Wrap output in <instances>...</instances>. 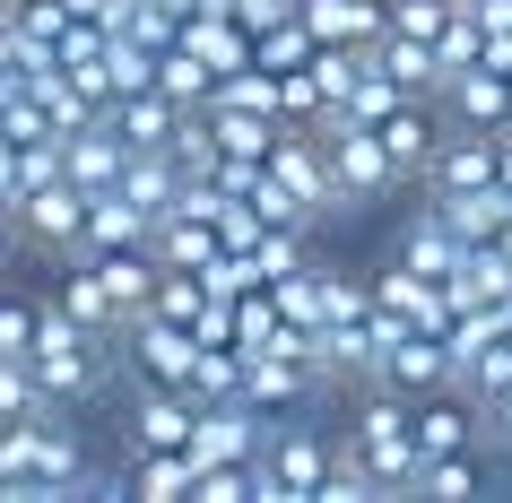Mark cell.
I'll use <instances>...</instances> for the list:
<instances>
[{"instance_id":"obj_7","label":"cell","mask_w":512,"mask_h":503,"mask_svg":"<svg viewBox=\"0 0 512 503\" xmlns=\"http://www.w3.org/2000/svg\"><path fill=\"white\" fill-rule=\"evenodd\" d=\"M270 469H278V495L287 503H313L322 495V477H330V460H339V434H313V425H278L270 417Z\"/></svg>"},{"instance_id":"obj_31","label":"cell","mask_w":512,"mask_h":503,"mask_svg":"<svg viewBox=\"0 0 512 503\" xmlns=\"http://www.w3.org/2000/svg\"><path fill=\"white\" fill-rule=\"evenodd\" d=\"M191 503H261V486H252V460H209Z\"/></svg>"},{"instance_id":"obj_9","label":"cell","mask_w":512,"mask_h":503,"mask_svg":"<svg viewBox=\"0 0 512 503\" xmlns=\"http://www.w3.org/2000/svg\"><path fill=\"white\" fill-rule=\"evenodd\" d=\"M495 148H504V131L443 122V148H434V165H426V183H417V191H486V183H495Z\"/></svg>"},{"instance_id":"obj_12","label":"cell","mask_w":512,"mask_h":503,"mask_svg":"<svg viewBox=\"0 0 512 503\" xmlns=\"http://www.w3.org/2000/svg\"><path fill=\"white\" fill-rule=\"evenodd\" d=\"M443 113L469 122V131H504V122H512V70H495V61L460 70V79L443 87Z\"/></svg>"},{"instance_id":"obj_25","label":"cell","mask_w":512,"mask_h":503,"mask_svg":"<svg viewBox=\"0 0 512 503\" xmlns=\"http://www.w3.org/2000/svg\"><path fill=\"white\" fill-rule=\"evenodd\" d=\"M53 399H44V373H35V356H0V425L18 417H44Z\"/></svg>"},{"instance_id":"obj_5","label":"cell","mask_w":512,"mask_h":503,"mask_svg":"<svg viewBox=\"0 0 512 503\" xmlns=\"http://www.w3.org/2000/svg\"><path fill=\"white\" fill-rule=\"evenodd\" d=\"M200 434V399L174 391V382H139L131 417H122V451H191Z\"/></svg>"},{"instance_id":"obj_24","label":"cell","mask_w":512,"mask_h":503,"mask_svg":"<svg viewBox=\"0 0 512 503\" xmlns=\"http://www.w3.org/2000/svg\"><path fill=\"white\" fill-rule=\"evenodd\" d=\"M157 87L174 96V105H209L217 70H209V53H191V44H165V53H157Z\"/></svg>"},{"instance_id":"obj_36","label":"cell","mask_w":512,"mask_h":503,"mask_svg":"<svg viewBox=\"0 0 512 503\" xmlns=\"http://www.w3.org/2000/svg\"><path fill=\"white\" fill-rule=\"evenodd\" d=\"M235 18L261 35V27H278V18H296V0H235Z\"/></svg>"},{"instance_id":"obj_34","label":"cell","mask_w":512,"mask_h":503,"mask_svg":"<svg viewBox=\"0 0 512 503\" xmlns=\"http://www.w3.org/2000/svg\"><path fill=\"white\" fill-rule=\"evenodd\" d=\"M374 313V278H348V269H330V321H356Z\"/></svg>"},{"instance_id":"obj_37","label":"cell","mask_w":512,"mask_h":503,"mask_svg":"<svg viewBox=\"0 0 512 503\" xmlns=\"http://www.w3.org/2000/svg\"><path fill=\"white\" fill-rule=\"evenodd\" d=\"M495 183L512 191V131H504V148H495Z\"/></svg>"},{"instance_id":"obj_16","label":"cell","mask_w":512,"mask_h":503,"mask_svg":"<svg viewBox=\"0 0 512 503\" xmlns=\"http://www.w3.org/2000/svg\"><path fill=\"white\" fill-rule=\"evenodd\" d=\"M417 200H434V209L452 217L460 243H495V235H504V217H512V191L504 183H486V191H417Z\"/></svg>"},{"instance_id":"obj_10","label":"cell","mask_w":512,"mask_h":503,"mask_svg":"<svg viewBox=\"0 0 512 503\" xmlns=\"http://www.w3.org/2000/svg\"><path fill=\"white\" fill-rule=\"evenodd\" d=\"M131 243H157V217H148L131 191L113 183V191H87V235H79V252H61V261H87V252H131Z\"/></svg>"},{"instance_id":"obj_11","label":"cell","mask_w":512,"mask_h":503,"mask_svg":"<svg viewBox=\"0 0 512 503\" xmlns=\"http://www.w3.org/2000/svg\"><path fill=\"white\" fill-rule=\"evenodd\" d=\"M374 382H391V391H408V399H426V391H443V382H460V373H452V347H443V330H408V339L382 356Z\"/></svg>"},{"instance_id":"obj_8","label":"cell","mask_w":512,"mask_h":503,"mask_svg":"<svg viewBox=\"0 0 512 503\" xmlns=\"http://www.w3.org/2000/svg\"><path fill=\"white\" fill-rule=\"evenodd\" d=\"M18 235L27 243H44V252H79V235H87V191L61 174V183H35V191H18Z\"/></svg>"},{"instance_id":"obj_13","label":"cell","mask_w":512,"mask_h":503,"mask_svg":"<svg viewBox=\"0 0 512 503\" xmlns=\"http://www.w3.org/2000/svg\"><path fill=\"white\" fill-rule=\"evenodd\" d=\"M304 27L322 35V44H356V53H374L382 35H391V0H296Z\"/></svg>"},{"instance_id":"obj_35","label":"cell","mask_w":512,"mask_h":503,"mask_svg":"<svg viewBox=\"0 0 512 503\" xmlns=\"http://www.w3.org/2000/svg\"><path fill=\"white\" fill-rule=\"evenodd\" d=\"M478 408H486V451H512V391L478 399Z\"/></svg>"},{"instance_id":"obj_26","label":"cell","mask_w":512,"mask_h":503,"mask_svg":"<svg viewBox=\"0 0 512 503\" xmlns=\"http://www.w3.org/2000/svg\"><path fill=\"white\" fill-rule=\"evenodd\" d=\"M105 79H113V96H139V87H157V44H139V35H113V44H105Z\"/></svg>"},{"instance_id":"obj_20","label":"cell","mask_w":512,"mask_h":503,"mask_svg":"<svg viewBox=\"0 0 512 503\" xmlns=\"http://www.w3.org/2000/svg\"><path fill=\"white\" fill-rule=\"evenodd\" d=\"M165 269H209L226 243H217V217H191V209H165L157 217V243H148Z\"/></svg>"},{"instance_id":"obj_28","label":"cell","mask_w":512,"mask_h":503,"mask_svg":"<svg viewBox=\"0 0 512 503\" xmlns=\"http://www.w3.org/2000/svg\"><path fill=\"white\" fill-rule=\"evenodd\" d=\"M191 399H243V347H200Z\"/></svg>"},{"instance_id":"obj_3","label":"cell","mask_w":512,"mask_h":503,"mask_svg":"<svg viewBox=\"0 0 512 503\" xmlns=\"http://www.w3.org/2000/svg\"><path fill=\"white\" fill-rule=\"evenodd\" d=\"M270 174L304 200V217H313V226L348 217V191H339V165H330V131L287 122V131H278V148H270Z\"/></svg>"},{"instance_id":"obj_38","label":"cell","mask_w":512,"mask_h":503,"mask_svg":"<svg viewBox=\"0 0 512 503\" xmlns=\"http://www.w3.org/2000/svg\"><path fill=\"white\" fill-rule=\"evenodd\" d=\"M70 9H79V18H105V9H113V0H70Z\"/></svg>"},{"instance_id":"obj_14","label":"cell","mask_w":512,"mask_h":503,"mask_svg":"<svg viewBox=\"0 0 512 503\" xmlns=\"http://www.w3.org/2000/svg\"><path fill=\"white\" fill-rule=\"evenodd\" d=\"M400 105H408V87L391 79V70H374V53H365L356 87L339 96V105H330V122H322V131H382V122H391Z\"/></svg>"},{"instance_id":"obj_17","label":"cell","mask_w":512,"mask_h":503,"mask_svg":"<svg viewBox=\"0 0 512 503\" xmlns=\"http://www.w3.org/2000/svg\"><path fill=\"white\" fill-rule=\"evenodd\" d=\"M382 148L400 157V174L408 183H426V165H434V148H443V122H434V105L426 96H408L391 122H382Z\"/></svg>"},{"instance_id":"obj_21","label":"cell","mask_w":512,"mask_h":503,"mask_svg":"<svg viewBox=\"0 0 512 503\" xmlns=\"http://www.w3.org/2000/svg\"><path fill=\"white\" fill-rule=\"evenodd\" d=\"M122 191H131L148 217H165L174 200H183V157H174V148H131V165H122Z\"/></svg>"},{"instance_id":"obj_19","label":"cell","mask_w":512,"mask_h":503,"mask_svg":"<svg viewBox=\"0 0 512 503\" xmlns=\"http://www.w3.org/2000/svg\"><path fill=\"white\" fill-rule=\"evenodd\" d=\"M183 113L165 87H139V96H113V122H122V139L131 148H174V131H183Z\"/></svg>"},{"instance_id":"obj_15","label":"cell","mask_w":512,"mask_h":503,"mask_svg":"<svg viewBox=\"0 0 512 503\" xmlns=\"http://www.w3.org/2000/svg\"><path fill=\"white\" fill-rule=\"evenodd\" d=\"M122 165H131V139H122V122H87V131H70V183L79 191H113L122 183Z\"/></svg>"},{"instance_id":"obj_6","label":"cell","mask_w":512,"mask_h":503,"mask_svg":"<svg viewBox=\"0 0 512 503\" xmlns=\"http://www.w3.org/2000/svg\"><path fill=\"white\" fill-rule=\"evenodd\" d=\"M330 165H339L348 209H374V200L408 191V174H400V157L382 148V131H330Z\"/></svg>"},{"instance_id":"obj_33","label":"cell","mask_w":512,"mask_h":503,"mask_svg":"<svg viewBox=\"0 0 512 503\" xmlns=\"http://www.w3.org/2000/svg\"><path fill=\"white\" fill-rule=\"evenodd\" d=\"M460 391H478V399H495V391H512V339H495L478 356V365H469V382H460Z\"/></svg>"},{"instance_id":"obj_32","label":"cell","mask_w":512,"mask_h":503,"mask_svg":"<svg viewBox=\"0 0 512 503\" xmlns=\"http://www.w3.org/2000/svg\"><path fill=\"white\" fill-rule=\"evenodd\" d=\"M391 27H400V35H426V44H434V35L452 27V0H391Z\"/></svg>"},{"instance_id":"obj_30","label":"cell","mask_w":512,"mask_h":503,"mask_svg":"<svg viewBox=\"0 0 512 503\" xmlns=\"http://www.w3.org/2000/svg\"><path fill=\"white\" fill-rule=\"evenodd\" d=\"M252 261H261V278H287V269L313 261V226H270V235L252 243Z\"/></svg>"},{"instance_id":"obj_29","label":"cell","mask_w":512,"mask_h":503,"mask_svg":"<svg viewBox=\"0 0 512 503\" xmlns=\"http://www.w3.org/2000/svg\"><path fill=\"white\" fill-rule=\"evenodd\" d=\"M148 313H165V321H200V313H209V287H200V269H165L157 295H148Z\"/></svg>"},{"instance_id":"obj_27","label":"cell","mask_w":512,"mask_h":503,"mask_svg":"<svg viewBox=\"0 0 512 503\" xmlns=\"http://www.w3.org/2000/svg\"><path fill=\"white\" fill-rule=\"evenodd\" d=\"M313 53H322V35L304 27V9L278 18V27H261V61H270V70H313Z\"/></svg>"},{"instance_id":"obj_2","label":"cell","mask_w":512,"mask_h":503,"mask_svg":"<svg viewBox=\"0 0 512 503\" xmlns=\"http://www.w3.org/2000/svg\"><path fill=\"white\" fill-rule=\"evenodd\" d=\"M339 443L382 477V503L417 495L426 451H417V399H408V391H391V382H356V408H348V434H339Z\"/></svg>"},{"instance_id":"obj_23","label":"cell","mask_w":512,"mask_h":503,"mask_svg":"<svg viewBox=\"0 0 512 503\" xmlns=\"http://www.w3.org/2000/svg\"><path fill=\"white\" fill-rule=\"evenodd\" d=\"M417 495H426V503H469V495H486V443H478V451H443V460H426Z\"/></svg>"},{"instance_id":"obj_1","label":"cell","mask_w":512,"mask_h":503,"mask_svg":"<svg viewBox=\"0 0 512 503\" xmlns=\"http://www.w3.org/2000/svg\"><path fill=\"white\" fill-rule=\"evenodd\" d=\"M79 477H87V451H79V425H61V408L0 425V503H70Z\"/></svg>"},{"instance_id":"obj_22","label":"cell","mask_w":512,"mask_h":503,"mask_svg":"<svg viewBox=\"0 0 512 503\" xmlns=\"http://www.w3.org/2000/svg\"><path fill=\"white\" fill-rule=\"evenodd\" d=\"M139 503H191L200 495V451H131Z\"/></svg>"},{"instance_id":"obj_18","label":"cell","mask_w":512,"mask_h":503,"mask_svg":"<svg viewBox=\"0 0 512 503\" xmlns=\"http://www.w3.org/2000/svg\"><path fill=\"white\" fill-rule=\"evenodd\" d=\"M374 70H391V79H400L408 96L443 105V61H434V44H426V35H400V27H391V35L374 44Z\"/></svg>"},{"instance_id":"obj_4","label":"cell","mask_w":512,"mask_h":503,"mask_svg":"<svg viewBox=\"0 0 512 503\" xmlns=\"http://www.w3.org/2000/svg\"><path fill=\"white\" fill-rule=\"evenodd\" d=\"M191 365H200V330H191V321L139 313L131 330H122V373H131V382H174V391H191Z\"/></svg>"}]
</instances>
